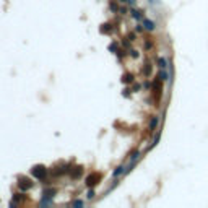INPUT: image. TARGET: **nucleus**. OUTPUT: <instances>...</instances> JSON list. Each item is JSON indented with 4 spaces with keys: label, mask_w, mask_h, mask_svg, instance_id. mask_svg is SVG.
<instances>
[{
    "label": "nucleus",
    "mask_w": 208,
    "mask_h": 208,
    "mask_svg": "<svg viewBox=\"0 0 208 208\" xmlns=\"http://www.w3.org/2000/svg\"><path fill=\"white\" fill-rule=\"evenodd\" d=\"M33 174H34V177H37V179H44L46 176H47V169H46L44 166H34L33 167Z\"/></svg>",
    "instance_id": "nucleus-1"
},
{
    "label": "nucleus",
    "mask_w": 208,
    "mask_h": 208,
    "mask_svg": "<svg viewBox=\"0 0 208 208\" xmlns=\"http://www.w3.org/2000/svg\"><path fill=\"white\" fill-rule=\"evenodd\" d=\"M99 180H101V174L94 172V174L88 176V179H86V185H88V187H93V185L99 184Z\"/></svg>",
    "instance_id": "nucleus-2"
},
{
    "label": "nucleus",
    "mask_w": 208,
    "mask_h": 208,
    "mask_svg": "<svg viewBox=\"0 0 208 208\" xmlns=\"http://www.w3.org/2000/svg\"><path fill=\"white\" fill-rule=\"evenodd\" d=\"M20 182H18V187L21 189V190H28V189L33 187V182H31V179H28V177H20Z\"/></svg>",
    "instance_id": "nucleus-3"
},
{
    "label": "nucleus",
    "mask_w": 208,
    "mask_h": 208,
    "mask_svg": "<svg viewBox=\"0 0 208 208\" xmlns=\"http://www.w3.org/2000/svg\"><path fill=\"white\" fill-rule=\"evenodd\" d=\"M143 26H145L148 31H153V29H155V23L150 21V20H143Z\"/></svg>",
    "instance_id": "nucleus-4"
},
{
    "label": "nucleus",
    "mask_w": 208,
    "mask_h": 208,
    "mask_svg": "<svg viewBox=\"0 0 208 208\" xmlns=\"http://www.w3.org/2000/svg\"><path fill=\"white\" fill-rule=\"evenodd\" d=\"M82 167L78 166V167H75L73 171H72V179H77V177H80V176H82Z\"/></svg>",
    "instance_id": "nucleus-5"
},
{
    "label": "nucleus",
    "mask_w": 208,
    "mask_h": 208,
    "mask_svg": "<svg viewBox=\"0 0 208 208\" xmlns=\"http://www.w3.org/2000/svg\"><path fill=\"white\" fill-rule=\"evenodd\" d=\"M156 125H158V117H151V122H150V130L153 132L156 129Z\"/></svg>",
    "instance_id": "nucleus-6"
},
{
    "label": "nucleus",
    "mask_w": 208,
    "mask_h": 208,
    "mask_svg": "<svg viewBox=\"0 0 208 208\" xmlns=\"http://www.w3.org/2000/svg\"><path fill=\"white\" fill-rule=\"evenodd\" d=\"M111 31H112L111 25H102L101 26V33H111Z\"/></svg>",
    "instance_id": "nucleus-7"
},
{
    "label": "nucleus",
    "mask_w": 208,
    "mask_h": 208,
    "mask_svg": "<svg viewBox=\"0 0 208 208\" xmlns=\"http://www.w3.org/2000/svg\"><path fill=\"white\" fill-rule=\"evenodd\" d=\"M159 78H161V80H167V73H166V68H161V72H159Z\"/></svg>",
    "instance_id": "nucleus-8"
},
{
    "label": "nucleus",
    "mask_w": 208,
    "mask_h": 208,
    "mask_svg": "<svg viewBox=\"0 0 208 208\" xmlns=\"http://www.w3.org/2000/svg\"><path fill=\"white\" fill-rule=\"evenodd\" d=\"M122 172H124V167H122V166H119L117 169H115V171H114V177H117V176H120V174H122Z\"/></svg>",
    "instance_id": "nucleus-9"
},
{
    "label": "nucleus",
    "mask_w": 208,
    "mask_h": 208,
    "mask_svg": "<svg viewBox=\"0 0 208 208\" xmlns=\"http://www.w3.org/2000/svg\"><path fill=\"white\" fill-rule=\"evenodd\" d=\"M158 62H159V67H161V68H166V67H167V65H166V59H163V57H161Z\"/></svg>",
    "instance_id": "nucleus-10"
},
{
    "label": "nucleus",
    "mask_w": 208,
    "mask_h": 208,
    "mask_svg": "<svg viewBox=\"0 0 208 208\" xmlns=\"http://www.w3.org/2000/svg\"><path fill=\"white\" fill-rule=\"evenodd\" d=\"M124 82L125 83H132L133 82V77H132V75H125V77H124Z\"/></svg>",
    "instance_id": "nucleus-11"
},
{
    "label": "nucleus",
    "mask_w": 208,
    "mask_h": 208,
    "mask_svg": "<svg viewBox=\"0 0 208 208\" xmlns=\"http://www.w3.org/2000/svg\"><path fill=\"white\" fill-rule=\"evenodd\" d=\"M132 15H133V18H137V20H140V18H142V12H137V10H135V12H132Z\"/></svg>",
    "instance_id": "nucleus-12"
},
{
    "label": "nucleus",
    "mask_w": 208,
    "mask_h": 208,
    "mask_svg": "<svg viewBox=\"0 0 208 208\" xmlns=\"http://www.w3.org/2000/svg\"><path fill=\"white\" fill-rule=\"evenodd\" d=\"M111 10H112V12H117V5H115L114 2H111Z\"/></svg>",
    "instance_id": "nucleus-13"
},
{
    "label": "nucleus",
    "mask_w": 208,
    "mask_h": 208,
    "mask_svg": "<svg viewBox=\"0 0 208 208\" xmlns=\"http://www.w3.org/2000/svg\"><path fill=\"white\" fill-rule=\"evenodd\" d=\"M150 72H151V67L146 65V67H145V75H150Z\"/></svg>",
    "instance_id": "nucleus-14"
},
{
    "label": "nucleus",
    "mask_w": 208,
    "mask_h": 208,
    "mask_svg": "<svg viewBox=\"0 0 208 208\" xmlns=\"http://www.w3.org/2000/svg\"><path fill=\"white\" fill-rule=\"evenodd\" d=\"M72 205H75V207H80V205H83V202H80V200H75Z\"/></svg>",
    "instance_id": "nucleus-15"
},
{
    "label": "nucleus",
    "mask_w": 208,
    "mask_h": 208,
    "mask_svg": "<svg viewBox=\"0 0 208 208\" xmlns=\"http://www.w3.org/2000/svg\"><path fill=\"white\" fill-rule=\"evenodd\" d=\"M93 195H94V192H93V190L88 192V198H93Z\"/></svg>",
    "instance_id": "nucleus-16"
},
{
    "label": "nucleus",
    "mask_w": 208,
    "mask_h": 208,
    "mask_svg": "<svg viewBox=\"0 0 208 208\" xmlns=\"http://www.w3.org/2000/svg\"><path fill=\"white\" fill-rule=\"evenodd\" d=\"M150 2H151V3H158L159 0H150Z\"/></svg>",
    "instance_id": "nucleus-17"
}]
</instances>
